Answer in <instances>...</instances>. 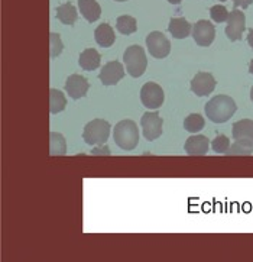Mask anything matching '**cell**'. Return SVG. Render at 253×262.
I'll use <instances>...</instances> for the list:
<instances>
[{"label":"cell","mask_w":253,"mask_h":262,"mask_svg":"<svg viewBox=\"0 0 253 262\" xmlns=\"http://www.w3.org/2000/svg\"><path fill=\"white\" fill-rule=\"evenodd\" d=\"M205 115L214 123H224L236 113V102L226 94H220L213 97L210 102L205 104Z\"/></svg>","instance_id":"cell-1"},{"label":"cell","mask_w":253,"mask_h":262,"mask_svg":"<svg viewBox=\"0 0 253 262\" xmlns=\"http://www.w3.org/2000/svg\"><path fill=\"white\" fill-rule=\"evenodd\" d=\"M113 139L120 149L123 151H132L139 144V130L137 125L130 119L120 120L114 126L113 130Z\"/></svg>","instance_id":"cell-2"},{"label":"cell","mask_w":253,"mask_h":262,"mask_svg":"<svg viewBox=\"0 0 253 262\" xmlns=\"http://www.w3.org/2000/svg\"><path fill=\"white\" fill-rule=\"evenodd\" d=\"M123 61H125L129 76L135 77V78L144 76L146 67H148V58H146L145 50L139 45L129 47L123 54Z\"/></svg>","instance_id":"cell-3"},{"label":"cell","mask_w":253,"mask_h":262,"mask_svg":"<svg viewBox=\"0 0 253 262\" xmlns=\"http://www.w3.org/2000/svg\"><path fill=\"white\" fill-rule=\"evenodd\" d=\"M110 123L103 119H93L88 122L83 132V139L87 145H104L107 142L110 135Z\"/></svg>","instance_id":"cell-4"},{"label":"cell","mask_w":253,"mask_h":262,"mask_svg":"<svg viewBox=\"0 0 253 262\" xmlns=\"http://www.w3.org/2000/svg\"><path fill=\"white\" fill-rule=\"evenodd\" d=\"M146 47H148V51L153 58H167L171 52L169 39L162 32H158V31H153L146 36Z\"/></svg>","instance_id":"cell-5"},{"label":"cell","mask_w":253,"mask_h":262,"mask_svg":"<svg viewBox=\"0 0 253 262\" xmlns=\"http://www.w3.org/2000/svg\"><path fill=\"white\" fill-rule=\"evenodd\" d=\"M165 99L164 90L159 84L156 83H146L141 89V102L146 109L158 110L162 106Z\"/></svg>","instance_id":"cell-6"},{"label":"cell","mask_w":253,"mask_h":262,"mask_svg":"<svg viewBox=\"0 0 253 262\" xmlns=\"http://www.w3.org/2000/svg\"><path fill=\"white\" fill-rule=\"evenodd\" d=\"M246 29V17L243 12L233 9L228 13L227 26H226V36L232 42H236L242 39V34Z\"/></svg>","instance_id":"cell-7"},{"label":"cell","mask_w":253,"mask_h":262,"mask_svg":"<svg viewBox=\"0 0 253 262\" xmlns=\"http://www.w3.org/2000/svg\"><path fill=\"white\" fill-rule=\"evenodd\" d=\"M162 125H164V120L156 112H146L141 119L144 136L148 141H155L162 135Z\"/></svg>","instance_id":"cell-8"},{"label":"cell","mask_w":253,"mask_h":262,"mask_svg":"<svg viewBox=\"0 0 253 262\" xmlns=\"http://www.w3.org/2000/svg\"><path fill=\"white\" fill-rule=\"evenodd\" d=\"M193 38L198 47H210L216 38V28L211 22L201 19L193 28Z\"/></svg>","instance_id":"cell-9"},{"label":"cell","mask_w":253,"mask_h":262,"mask_svg":"<svg viewBox=\"0 0 253 262\" xmlns=\"http://www.w3.org/2000/svg\"><path fill=\"white\" fill-rule=\"evenodd\" d=\"M216 84H217V81L213 77V74H210V73H197L194 78L191 80V92L198 97H204V96H209L214 92Z\"/></svg>","instance_id":"cell-10"},{"label":"cell","mask_w":253,"mask_h":262,"mask_svg":"<svg viewBox=\"0 0 253 262\" xmlns=\"http://www.w3.org/2000/svg\"><path fill=\"white\" fill-rule=\"evenodd\" d=\"M125 77V68L119 61H110L101 68L99 78L103 85H116Z\"/></svg>","instance_id":"cell-11"},{"label":"cell","mask_w":253,"mask_h":262,"mask_svg":"<svg viewBox=\"0 0 253 262\" xmlns=\"http://www.w3.org/2000/svg\"><path fill=\"white\" fill-rule=\"evenodd\" d=\"M88 89H90L88 81L80 74H71L65 81V92L73 100L83 99L88 92Z\"/></svg>","instance_id":"cell-12"},{"label":"cell","mask_w":253,"mask_h":262,"mask_svg":"<svg viewBox=\"0 0 253 262\" xmlns=\"http://www.w3.org/2000/svg\"><path fill=\"white\" fill-rule=\"evenodd\" d=\"M210 142L207 139V136L204 135H194L190 136L186 141L184 149L188 155L191 157H202L209 151Z\"/></svg>","instance_id":"cell-13"},{"label":"cell","mask_w":253,"mask_h":262,"mask_svg":"<svg viewBox=\"0 0 253 262\" xmlns=\"http://www.w3.org/2000/svg\"><path fill=\"white\" fill-rule=\"evenodd\" d=\"M168 31L175 39H186L187 36H190L191 34L193 26L184 17H172L169 20Z\"/></svg>","instance_id":"cell-14"},{"label":"cell","mask_w":253,"mask_h":262,"mask_svg":"<svg viewBox=\"0 0 253 262\" xmlns=\"http://www.w3.org/2000/svg\"><path fill=\"white\" fill-rule=\"evenodd\" d=\"M101 57L97 50L94 48H87L84 51L80 54V58H78V64L80 67L85 70V71H93L100 67Z\"/></svg>","instance_id":"cell-15"},{"label":"cell","mask_w":253,"mask_h":262,"mask_svg":"<svg viewBox=\"0 0 253 262\" xmlns=\"http://www.w3.org/2000/svg\"><path fill=\"white\" fill-rule=\"evenodd\" d=\"M94 38H96V42L103 48H109L116 41L114 31L109 24H101V25L97 26L94 31Z\"/></svg>","instance_id":"cell-16"},{"label":"cell","mask_w":253,"mask_h":262,"mask_svg":"<svg viewBox=\"0 0 253 262\" xmlns=\"http://www.w3.org/2000/svg\"><path fill=\"white\" fill-rule=\"evenodd\" d=\"M80 12L87 22H96L101 15L100 5L96 0H78Z\"/></svg>","instance_id":"cell-17"},{"label":"cell","mask_w":253,"mask_h":262,"mask_svg":"<svg viewBox=\"0 0 253 262\" xmlns=\"http://www.w3.org/2000/svg\"><path fill=\"white\" fill-rule=\"evenodd\" d=\"M233 138L236 139H246V141H253V120L250 119H243L239 120L233 125Z\"/></svg>","instance_id":"cell-18"},{"label":"cell","mask_w":253,"mask_h":262,"mask_svg":"<svg viewBox=\"0 0 253 262\" xmlns=\"http://www.w3.org/2000/svg\"><path fill=\"white\" fill-rule=\"evenodd\" d=\"M78 17L77 9L73 6V3H64L57 8V19L64 25H74Z\"/></svg>","instance_id":"cell-19"},{"label":"cell","mask_w":253,"mask_h":262,"mask_svg":"<svg viewBox=\"0 0 253 262\" xmlns=\"http://www.w3.org/2000/svg\"><path fill=\"white\" fill-rule=\"evenodd\" d=\"M253 154V141L246 139H236L235 144L230 145L226 155L228 157H247Z\"/></svg>","instance_id":"cell-20"},{"label":"cell","mask_w":253,"mask_h":262,"mask_svg":"<svg viewBox=\"0 0 253 262\" xmlns=\"http://www.w3.org/2000/svg\"><path fill=\"white\" fill-rule=\"evenodd\" d=\"M50 154L52 157H62L67 154V141L58 132L50 134Z\"/></svg>","instance_id":"cell-21"},{"label":"cell","mask_w":253,"mask_h":262,"mask_svg":"<svg viewBox=\"0 0 253 262\" xmlns=\"http://www.w3.org/2000/svg\"><path fill=\"white\" fill-rule=\"evenodd\" d=\"M67 107V99L65 94L59 92L57 89H51L50 90V112L52 115H57L59 112Z\"/></svg>","instance_id":"cell-22"},{"label":"cell","mask_w":253,"mask_h":262,"mask_svg":"<svg viewBox=\"0 0 253 262\" xmlns=\"http://www.w3.org/2000/svg\"><path fill=\"white\" fill-rule=\"evenodd\" d=\"M116 28L120 34L123 35H132L135 34L136 29H137V22L133 16H129V15H123V16H119L116 20Z\"/></svg>","instance_id":"cell-23"},{"label":"cell","mask_w":253,"mask_h":262,"mask_svg":"<svg viewBox=\"0 0 253 262\" xmlns=\"http://www.w3.org/2000/svg\"><path fill=\"white\" fill-rule=\"evenodd\" d=\"M204 125H205V120L198 113H193V115H190L184 120V129H186L187 132H191V134L200 132L202 127H204Z\"/></svg>","instance_id":"cell-24"},{"label":"cell","mask_w":253,"mask_h":262,"mask_svg":"<svg viewBox=\"0 0 253 262\" xmlns=\"http://www.w3.org/2000/svg\"><path fill=\"white\" fill-rule=\"evenodd\" d=\"M62 48H64V45H62V41H61V38H59L58 34H54V32H51L50 34V55L51 58H55V57H58L59 54L62 52Z\"/></svg>","instance_id":"cell-25"},{"label":"cell","mask_w":253,"mask_h":262,"mask_svg":"<svg viewBox=\"0 0 253 262\" xmlns=\"http://www.w3.org/2000/svg\"><path fill=\"white\" fill-rule=\"evenodd\" d=\"M211 146H213V151L216 154H226L230 148V139L227 136L219 135L213 141Z\"/></svg>","instance_id":"cell-26"},{"label":"cell","mask_w":253,"mask_h":262,"mask_svg":"<svg viewBox=\"0 0 253 262\" xmlns=\"http://www.w3.org/2000/svg\"><path fill=\"white\" fill-rule=\"evenodd\" d=\"M210 16L214 22L217 24H221V22H226L228 19V12L227 9L221 5H216L210 9Z\"/></svg>","instance_id":"cell-27"},{"label":"cell","mask_w":253,"mask_h":262,"mask_svg":"<svg viewBox=\"0 0 253 262\" xmlns=\"http://www.w3.org/2000/svg\"><path fill=\"white\" fill-rule=\"evenodd\" d=\"M93 155H110V149L106 146V145H97L91 151Z\"/></svg>","instance_id":"cell-28"},{"label":"cell","mask_w":253,"mask_h":262,"mask_svg":"<svg viewBox=\"0 0 253 262\" xmlns=\"http://www.w3.org/2000/svg\"><path fill=\"white\" fill-rule=\"evenodd\" d=\"M253 0H233V5H235V9L242 8V9H247L250 5H252Z\"/></svg>","instance_id":"cell-29"},{"label":"cell","mask_w":253,"mask_h":262,"mask_svg":"<svg viewBox=\"0 0 253 262\" xmlns=\"http://www.w3.org/2000/svg\"><path fill=\"white\" fill-rule=\"evenodd\" d=\"M247 43L250 45V48H253V28L249 31V35H247Z\"/></svg>","instance_id":"cell-30"},{"label":"cell","mask_w":253,"mask_h":262,"mask_svg":"<svg viewBox=\"0 0 253 262\" xmlns=\"http://www.w3.org/2000/svg\"><path fill=\"white\" fill-rule=\"evenodd\" d=\"M168 2L171 3V5H179V3H181L182 0H168Z\"/></svg>","instance_id":"cell-31"},{"label":"cell","mask_w":253,"mask_h":262,"mask_svg":"<svg viewBox=\"0 0 253 262\" xmlns=\"http://www.w3.org/2000/svg\"><path fill=\"white\" fill-rule=\"evenodd\" d=\"M249 73L253 74V61H250V64H249Z\"/></svg>","instance_id":"cell-32"},{"label":"cell","mask_w":253,"mask_h":262,"mask_svg":"<svg viewBox=\"0 0 253 262\" xmlns=\"http://www.w3.org/2000/svg\"><path fill=\"white\" fill-rule=\"evenodd\" d=\"M250 100H252L253 103V87H252V90H250Z\"/></svg>","instance_id":"cell-33"},{"label":"cell","mask_w":253,"mask_h":262,"mask_svg":"<svg viewBox=\"0 0 253 262\" xmlns=\"http://www.w3.org/2000/svg\"><path fill=\"white\" fill-rule=\"evenodd\" d=\"M116 2H126V0H116Z\"/></svg>","instance_id":"cell-34"},{"label":"cell","mask_w":253,"mask_h":262,"mask_svg":"<svg viewBox=\"0 0 253 262\" xmlns=\"http://www.w3.org/2000/svg\"><path fill=\"white\" fill-rule=\"evenodd\" d=\"M221 2H224V0H221Z\"/></svg>","instance_id":"cell-35"}]
</instances>
